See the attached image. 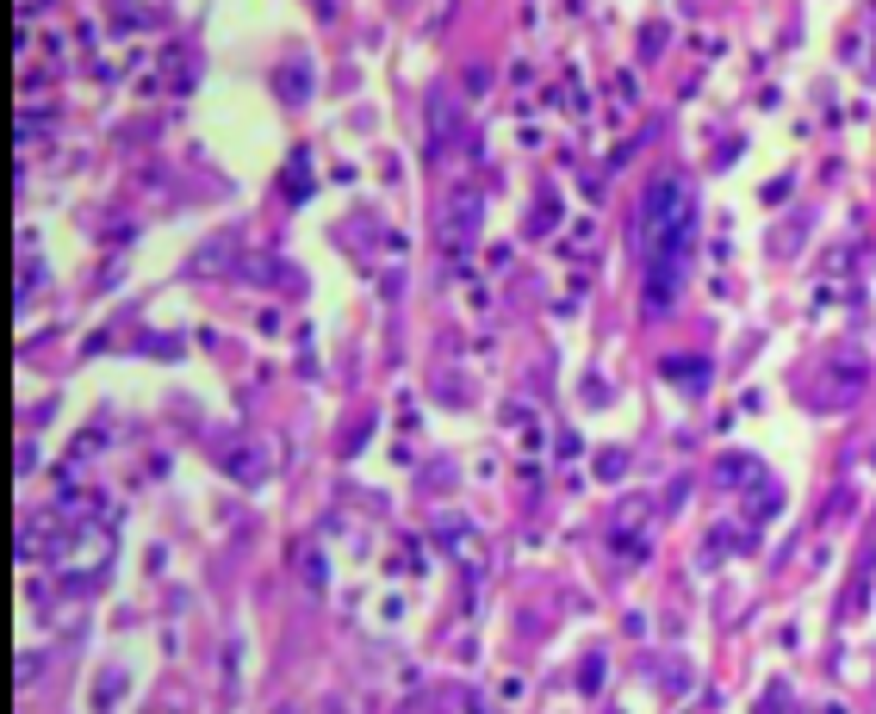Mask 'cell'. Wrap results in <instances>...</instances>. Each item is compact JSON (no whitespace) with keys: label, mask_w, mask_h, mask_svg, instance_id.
Here are the masks:
<instances>
[{"label":"cell","mask_w":876,"mask_h":714,"mask_svg":"<svg viewBox=\"0 0 876 714\" xmlns=\"http://www.w3.org/2000/svg\"><path fill=\"white\" fill-rule=\"evenodd\" d=\"M690 230H697V212H690V180L659 175L653 193L640 199V217H634V243L640 255H690Z\"/></svg>","instance_id":"obj_1"},{"label":"cell","mask_w":876,"mask_h":714,"mask_svg":"<svg viewBox=\"0 0 876 714\" xmlns=\"http://www.w3.org/2000/svg\"><path fill=\"white\" fill-rule=\"evenodd\" d=\"M479 193H454V199H448V206H442V217H435V243H442V249L454 255H473V243H479Z\"/></svg>","instance_id":"obj_2"},{"label":"cell","mask_w":876,"mask_h":714,"mask_svg":"<svg viewBox=\"0 0 876 714\" xmlns=\"http://www.w3.org/2000/svg\"><path fill=\"white\" fill-rule=\"evenodd\" d=\"M423 118H429V143H423V149H429V156H448V143L460 137V100L454 94H448V87H429V100H423Z\"/></svg>","instance_id":"obj_3"},{"label":"cell","mask_w":876,"mask_h":714,"mask_svg":"<svg viewBox=\"0 0 876 714\" xmlns=\"http://www.w3.org/2000/svg\"><path fill=\"white\" fill-rule=\"evenodd\" d=\"M218 466H224L237 485H261V478H268V448L249 441V435H230V441L218 448Z\"/></svg>","instance_id":"obj_4"},{"label":"cell","mask_w":876,"mask_h":714,"mask_svg":"<svg viewBox=\"0 0 876 714\" xmlns=\"http://www.w3.org/2000/svg\"><path fill=\"white\" fill-rule=\"evenodd\" d=\"M858 386H864V367H858V355H840L833 367H827V386H820V410H840V404H851V397H858Z\"/></svg>","instance_id":"obj_5"},{"label":"cell","mask_w":876,"mask_h":714,"mask_svg":"<svg viewBox=\"0 0 876 714\" xmlns=\"http://www.w3.org/2000/svg\"><path fill=\"white\" fill-rule=\"evenodd\" d=\"M274 100H280V106H305V100H311V63H299V56L280 63V69H274Z\"/></svg>","instance_id":"obj_6"},{"label":"cell","mask_w":876,"mask_h":714,"mask_svg":"<svg viewBox=\"0 0 876 714\" xmlns=\"http://www.w3.org/2000/svg\"><path fill=\"white\" fill-rule=\"evenodd\" d=\"M715 478H721V485H759V478H765V472H759V460H752V454H728V460H721V472H715Z\"/></svg>","instance_id":"obj_7"},{"label":"cell","mask_w":876,"mask_h":714,"mask_svg":"<svg viewBox=\"0 0 876 714\" xmlns=\"http://www.w3.org/2000/svg\"><path fill=\"white\" fill-rule=\"evenodd\" d=\"M118 689H125V665H106L100 678H94V709H100V714H112Z\"/></svg>","instance_id":"obj_8"},{"label":"cell","mask_w":876,"mask_h":714,"mask_svg":"<svg viewBox=\"0 0 876 714\" xmlns=\"http://www.w3.org/2000/svg\"><path fill=\"white\" fill-rule=\"evenodd\" d=\"M666 379H677V386H690V392H697L702 379H708V367H702L697 355H677V360H666Z\"/></svg>","instance_id":"obj_9"},{"label":"cell","mask_w":876,"mask_h":714,"mask_svg":"<svg viewBox=\"0 0 876 714\" xmlns=\"http://www.w3.org/2000/svg\"><path fill=\"white\" fill-rule=\"evenodd\" d=\"M286 193H292V199H305V193H311V168H305V156H292V162H286Z\"/></svg>","instance_id":"obj_10"},{"label":"cell","mask_w":876,"mask_h":714,"mask_svg":"<svg viewBox=\"0 0 876 714\" xmlns=\"http://www.w3.org/2000/svg\"><path fill=\"white\" fill-rule=\"evenodd\" d=\"M442 714H497V709H491V702H479V696H466V689H454Z\"/></svg>","instance_id":"obj_11"},{"label":"cell","mask_w":876,"mask_h":714,"mask_svg":"<svg viewBox=\"0 0 876 714\" xmlns=\"http://www.w3.org/2000/svg\"><path fill=\"white\" fill-rule=\"evenodd\" d=\"M596 472H603V478H622V472H628V460H622V454H603V466H596Z\"/></svg>","instance_id":"obj_12"},{"label":"cell","mask_w":876,"mask_h":714,"mask_svg":"<svg viewBox=\"0 0 876 714\" xmlns=\"http://www.w3.org/2000/svg\"><path fill=\"white\" fill-rule=\"evenodd\" d=\"M143 714H180V709H143Z\"/></svg>","instance_id":"obj_13"}]
</instances>
